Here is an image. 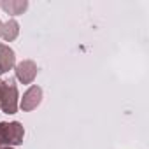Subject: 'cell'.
<instances>
[{"label": "cell", "mask_w": 149, "mask_h": 149, "mask_svg": "<svg viewBox=\"0 0 149 149\" xmlns=\"http://www.w3.org/2000/svg\"><path fill=\"white\" fill-rule=\"evenodd\" d=\"M25 137V128L19 121H0V146H21Z\"/></svg>", "instance_id": "cell-1"}, {"label": "cell", "mask_w": 149, "mask_h": 149, "mask_svg": "<svg viewBox=\"0 0 149 149\" xmlns=\"http://www.w3.org/2000/svg\"><path fill=\"white\" fill-rule=\"evenodd\" d=\"M18 109H19V93H18V86L14 84V81H4L0 111L6 112V114H16Z\"/></svg>", "instance_id": "cell-2"}, {"label": "cell", "mask_w": 149, "mask_h": 149, "mask_svg": "<svg viewBox=\"0 0 149 149\" xmlns=\"http://www.w3.org/2000/svg\"><path fill=\"white\" fill-rule=\"evenodd\" d=\"M37 72H39V68L33 60H23V61L16 63V67H14L16 79L21 84H32L37 77Z\"/></svg>", "instance_id": "cell-3"}, {"label": "cell", "mask_w": 149, "mask_h": 149, "mask_svg": "<svg viewBox=\"0 0 149 149\" xmlns=\"http://www.w3.org/2000/svg\"><path fill=\"white\" fill-rule=\"evenodd\" d=\"M40 102H42V88L37 84H32L19 98V109L23 112H32L40 105Z\"/></svg>", "instance_id": "cell-4"}, {"label": "cell", "mask_w": 149, "mask_h": 149, "mask_svg": "<svg viewBox=\"0 0 149 149\" xmlns=\"http://www.w3.org/2000/svg\"><path fill=\"white\" fill-rule=\"evenodd\" d=\"M16 67V53L7 44H0V76Z\"/></svg>", "instance_id": "cell-5"}, {"label": "cell", "mask_w": 149, "mask_h": 149, "mask_svg": "<svg viewBox=\"0 0 149 149\" xmlns=\"http://www.w3.org/2000/svg\"><path fill=\"white\" fill-rule=\"evenodd\" d=\"M0 9L9 16H19L28 9V0H6L0 2Z\"/></svg>", "instance_id": "cell-6"}, {"label": "cell", "mask_w": 149, "mask_h": 149, "mask_svg": "<svg viewBox=\"0 0 149 149\" xmlns=\"http://www.w3.org/2000/svg\"><path fill=\"white\" fill-rule=\"evenodd\" d=\"M18 35H19V23H18L14 18H11L7 23H4L2 37H4V40H6V42H13V40H16V39H18Z\"/></svg>", "instance_id": "cell-7"}, {"label": "cell", "mask_w": 149, "mask_h": 149, "mask_svg": "<svg viewBox=\"0 0 149 149\" xmlns=\"http://www.w3.org/2000/svg\"><path fill=\"white\" fill-rule=\"evenodd\" d=\"M2 86H4V79H0V104H2Z\"/></svg>", "instance_id": "cell-8"}, {"label": "cell", "mask_w": 149, "mask_h": 149, "mask_svg": "<svg viewBox=\"0 0 149 149\" xmlns=\"http://www.w3.org/2000/svg\"><path fill=\"white\" fill-rule=\"evenodd\" d=\"M2 28H4V23L0 21V37H2Z\"/></svg>", "instance_id": "cell-9"}, {"label": "cell", "mask_w": 149, "mask_h": 149, "mask_svg": "<svg viewBox=\"0 0 149 149\" xmlns=\"http://www.w3.org/2000/svg\"><path fill=\"white\" fill-rule=\"evenodd\" d=\"M0 149H14V147H11V146H6V147H0Z\"/></svg>", "instance_id": "cell-10"}]
</instances>
